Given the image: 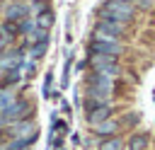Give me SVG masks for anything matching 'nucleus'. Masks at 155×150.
<instances>
[{
  "label": "nucleus",
  "mask_w": 155,
  "mask_h": 150,
  "mask_svg": "<svg viewBox=\"0 0 155 150\" xmlns=\"http://www.w3.org/2000/svg\"><path fill=\"white\" fill-rule=\"evenodd\" d=\"M97 15H99V19H114V22L126 24V22L133 19L136 10H133V5H121V2H109V0H104V5L99 7Z\"/></svg>",
  "instance_id": "obj_1"
},
{
  "label": "nucleus",
  "mask_w": 155,
  "mask_h": 150,
  "mask_svg": "<svg viewBox=\"0 0 155 150\" xmlns=\"http://www.w3.org/2000/svg\"><path fill=\"white\" fill-rule=\"evenodd\" d=\"M31 116V102L29 99H15L7 111L0 114V126H12L19 121H27Z\"/></svg>",
  "instance_id": "obj_2"
},
{
  "label": "nucleus",
  "mask_w": 155,
  "mask_h": 150,
  "mask_svg": "<svg viewBox=\"0 0 155 150\" xmlns=\"http://www.w3.org/2000/svg\"><path fill=\"white\" fill-rule=\"evenodd\" d=\"M90 53H99V56H109V58H119L124 53V46L116 39H107V36H92L90 41Z\"/></svg>",
  "instance_id": "obj_3"
},
{
  "label": "nucleus",
  "mask_w": 155,
  "mask_h": 150,
  "mask_svg": "<svg viewBox=\"0 0 155 150\" xmlns=\"http://www.w3.org/2000/svg\"><path fill=\"white\" fill-rule=\"evenodd\" d=\"M90 68H92V73H99V75H107V77H119L121 75V68H119L116 58L99 56V53H90Z\"/></svg>",
  "instance_id": "obj_4"
},
{
  "label": "nucleus",
  "mask_w": 155,
  "mask_h": 150,
  "mask_svg": "<svg viewBox=\"0 0 155 150\" xmlns=\"http://www.w3.org/2000/svg\"><path fill=\"white\" fill-rule=\"evenodd\" d=\"M85 85H87V92H94V94H104V97H111L114 94V77H107V75H99V73H90L85 77Z\"/></svg>",
  "instance_id": "obj_5"
},
{
  "label": "nucleus",
  "mask_w": 155,
  "mask_h": 150,
  "mask_svg": "<svg viewBox=\"0 0 155 150\" xmlns=\"http://www.w3.org/2000/svg\"><path fill=\"white\" fill-rule=\"evenodd\" d=\"M126 34V24L114 22V19H97L94 24V36H107V39H121Z\"/></svg>",
  "instance_id": "obj_6"
},
{
  "label": "nucleus",
  "mask_w": 155,
  "mask_h": 150,
  "mask_svg": "<svg viewBox=\"0 0 155 150\" xmlns=\"http://www.w3.org/2000/svg\"><path fill=\"white\" fill-rule=\"evenodd\" d=\"M22 68V51H7L0 53V73H10Z\"/></svg>",
  "instance_id": "obj_7"
},
{
  "label": "nucleus",
  "mask_w": 155,
  "mask_h": 150,
  "mask_svg": "<svg viewBox=\"0 0 155 150\" xmlns=\"http://www.w3.org/2000/svg\"><path fill=\"white\" fill-rule=\"evenodd\" d=\"M12 138H31V135H36V126H34V121H19V123H12L10 126V131H7Z\"/></svg>",
  "instance_id": "obj_8"
},
{
  "label": "nucleus",
  "mask_w": 155,
  "mask_h": 150,
  "mask_svg": "<svg viewBox=\"0 0 155 150\" xmlns=\"http://www.w3.org/2000/svg\"><path fill=\"white\" fill-rule=\"evenodd\" d=\"M111 114H114V106H111V104H104V106H97V109H92V111H87V123H90V126H97V123H102V121H107V119H111Z\"/></svg>",
  "instance_id": "obj_9"
},
{
  "label": "nucleus",
  "mask_w": 155,
  "mask_h": 150,
  "mask_svg": "<svg viewBox=\"0 0 155 150\" xmlns=\"http://www.w3.org/2000/svg\"><path fill=\"white\" fill-rule=\"evenodd\" d=\"M27 15H29V5H27V2H10L7 10H5L7 22H19V19H24Z\"/></svg>",
  "instance_id": "obj_10"
},
{
  "label": "nucleus",
  "mask_w": 155,
  "mask_h": 150,
  "mask_svg": "<svg viewBox=\"0 0 155 150\" xmlns=\"http://www.w3.org/2000/svg\"><path fill=\"white\" fill-rule=\"evenodd\" d=\"M119 126H121V121H116V119L111 116V119H107V121H102V123H97V126H92V128H94L97 135H107V138H111V135H116Z\"/></svg>",
  "instance_id": "obj_11"
},
{
  "label": "nucleus",
  "mask_w": 155,
  "mask_h": 150,
  "mask_svg": "<svg viewBox=\"0 0 155 150\" xmlns=\"http://www.w3.org/2000/svg\"><path fill=\"white\" fill-rule=\"evenodd\" d=\"M148 143H150L148 133H133L126 143V150H148Z\"/></svg>",
  "instance_id": "obj_12"
},
{
  "label": "nucleus",
  "mask_w": 155,
  "mask_h": 150,
  "mask_svg": "<svg viewBox=\"0 0 155 150\" xmlns=\"http://www.w3.org/2000/svg\"><path fill=\"white\" fill-rule=\"evenodd\" d=\"M0 36L10 44V41H15L17 36H19V27H17V22H0Z\"/></svg>",
  "instance_id": "obj_13"
},
{
  "label": "nucleus",
  "mask_w": 155,
  "mask_h": 150,
  "mask_svg": "<svg viewBox=\"0 0 155 150\" xmlns=\"http://www.w3.org/2000/svg\"><path fill=\"white\" fill-rule=\"evenodd\" d=\"M53 19H56V17H53V12H51V10H41V12H39V17H36V27L48 31V29L53 27Z\"/></svg>",
  "instance_id": "obj_14"
},
{
  "label": "nucleus",
  "mask_w": 155,
  "mask_h": 150,
  "mask_svg": "<svg viewBox=\"0 0 155 150\" xmlns=\"http://www.w3.org/2000/svg\"><path fill=\"white\" fill-rule=\"evenodd\" d=\"M126 145H124V140L119 138V135H111V138H104L102 143H99V150H124Z\"/></svg>",
  "instance_id": "obj_15"
},
{
  "label": "nucleus",
  "mask_w": 155,
  "mask_h": 150,
  "mask_svg": "<svg viewBox=\"0 0 155 150\" xmlns=\"http://www.w3.org/2000/svg\"><path fill=\"white\" fill-rule=\"evenodd\" d=\"M17 97H15V92L12 90H7V87H2L0 90V114L2 111H7L10 106H12V102H15Z\"/></svg>",
  "instance_id": "obj_16"
},
{
  "label": "nucleus",
  "mask_w": 155,
  "mask_h": 150,
  "mask_svg": "<svg viewBox=\"0 0 155 150\" xmlns=\"http://www.w3.org/2000/svg\"><path fill=\"white\" fill-rule=\"evenodd\" d=\"M34 140H36V135H31V138H12L10 145H7V150H24V148L31 145Z\"/></svg>",
  "instance_id": "obj_17"
},
{
  "label": "nucleus",
  "mask_w": 155,
  "mask_h": 150,
  "mask_svg": "<svg viewBox=\"0 0 155 150\" xmlns=\"http://www.w3.org/2000/svg\"><path fill=\"white\" fill-rule=\"evenodd\" d=\"M17 27H19V34H31L34 29H36V19H31V17H24V19H19L17 22Z\"/></svg>",
  "instance_id": "obj_18"
},
{
  "label": "nucleus",
  "mask_w": 155,
  "mask_h": 150,
  "mask_svg": "<svg viewBox=\"0 0 155 150\" xmlns=\"http://www.w3.org/2000/svg\"><path fill=\"white\" fill-rule=\"evenodd\" d=\"M46 48H48V41H36V44H31V58H41L44 53H46Z\"/></svg>",
  "instance_id": "obj_19"
},
{
  "label": "nucleus",
  "mask_w": 155,
  "mask_h": 150,
  "mask_svg": "<svg viewBox=\"0 0 155 150\" xmlns=\"http://www.w3.org/2000/svg\"><path fill=\"white\" fill-rule=\"evenodd\" d=\"M17 80H22V68H17V70H10V73H7V77H5L2 82H5V85H15Z\"/></svg>",
  "instance_id": "obj_20"
},
{
  "label": "nucleus",
  "mask_w": 155,
  "mask_h": 150,
  "mask_svg": "<svg viewBox=\"0 0 155 150\" xmlns=\"http://www.w3.org/2000/svg\"><path fill=\"white\" fill-rule=\"evenodd\" d=\"M136 7H140V10H155V0H136Z\"/></svg>",
  "instance_id": "obj_21"
},
{
  "label": "nucleus",
  "mask_w": 155,
  "mask_h": 150,
  "mask_svg": "<svg viewBox=\"0 0 155 150\" xmlns=\"http://www.w3.org/2000/svg\"><path fill=\"white\" fill-rule=\"evenodd\" d=\"M109 2H121V5H133V0H109Z\"/></svg>",
  "instance_id": "obj_22"
},
{
  "label": "nucleus",
  "mask_w": 155,
  "mask_h": 150,
  "mask_svg": "<svg viewBox=\"0 0 155 150\" xmlns=\"http://www.w3.org/2000/svg\"><path fill=\"white\" fill-rule=\"evenodd\" d=\"M34 2H36V5H39V2H44V0H34Z\"/></svg>",
  "instance_id": "obj_23"
},
{
  "label": "nucleus",
  "mask_w": 155,
  "mask_h": 150,
  "mask_svg": "<svg viewBox=\"0 0 155 150\" xmlns=\"http://www.w3.org/2000/svg\"><path fill=\"white\" fill-rule=\"evenodd\" d=\"M0 138H2V126H0Z\"/></svg>",
  "instance_id": "obj_24"
}]
</instances>
